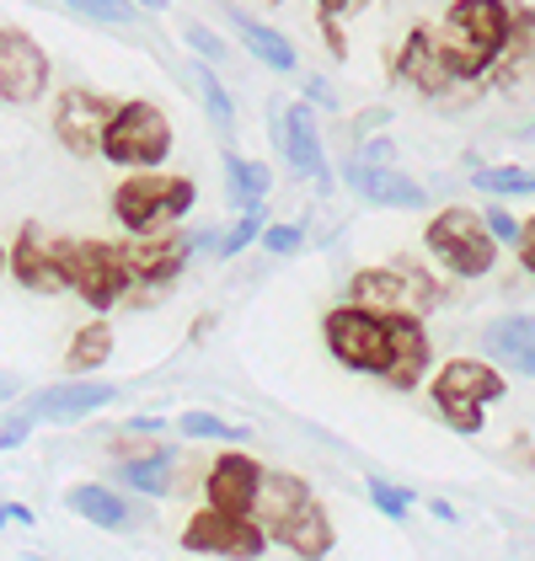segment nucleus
Listing matches in <instances>:
<instances>
[{
	"mask_svg": "<svg viewBox=\"0 0 535 561\" xmlns=\"http://www.w3.org/2000/svg\"><path fill=\"white\" fill-rule=\"evenodd\" d=\"M5 524H33V508H16V503L0 508V529H5Z\"/></svg>",
	"mask_w": 535,
	"mask_h": 561,
	"instance_id": "nucleus-39",
	"label": "nucleus"
},
{
	"mask_svg": "<svg viewBox=\"0 0 535 561\" xmlns=\"http://www.w3.org/2000/svg\"><path fill=\"white\" fill-rule=\"evenodd\" d=\"M364 0H321V16H343V11H358Z\"/></svg>",
	"mask_w": 535,
	"mask_h": 561,
	"instance_id": "nucleus-40",
	"label": "nucleus"
},
{
	"mask_svg": "<svg viewBox=\"0 0 535 561\" xmlns=\"http://www.w3.org/2000/svg\"><path fill=\"white\" fill-rule=\"evenodd\" d=\"M520 257H525V267L535 273V219L525 225V236H520Z\"/></svg>",
	"mask_w": 535,
	"mask_h": 561,
	"instance_id": "nucleus-38",
	"label": "nucleus"
},
{
	"mask_svg": "<svg viewBox=\"0 0 535 561\" xmlns=\"http://www.w3.org/2000/svg\"><path fill=\"white\" fill-rule=\"evenodd\" d=\"M514 38V16L503 0H455L440 27V54L455 76H477L509 48Z\"/></svg>",
	"mask_w": 535,
	"mask_h": 561,
	"instance_id": "nucleus-1",
	"label": "nucleus"
},
{
	"mask_svg": "<svg viewBox=\"0 0 535 561\" xmlns=\"http://www.w3.org/2000/svg\"><path fill=\"white\" fill-rule=\"evenodd\" d=\"M70 508L96 529H124L129 524V503L113 486H70Z\"/></svg>",
	"mask_w": 535,
	"mask_h": 561,
	"instance_id": "nucleus-23",
	"label": "nucleus"
},
{
	"mask_svg": "<svg viewBox=\"0 0 535 561\" xmlns=\"http://www.w3.org/2000/svg\"><path fill=\"white\" fill-rule=\"evenodd\" d=\"M369 503H375L386 518H407V508H412V497H407L401 486H386V481H375V486H369Z\"/></svg>",
	"mask_w": 535,
	"mask_h": 561,
	"instance_id": "nucleus-32",
	"label": "nucleus"
},
{
	"mask_svg": "<svg viewBox=\"0 0 535 561\" xmlns=\"http://www.w3.org/2000/svg\"><path fill=\"white\" fill-rule=\"evenodd\" d=\"M258 236H263V215H258V204H247L241 225H236V230H230V236L220 241V257H236V252H241V247H252Z\"/></svg>",
	"mask_w": 535,
	"mask_h": 561,
	"instance_id": "nucleus-31",
	"label": "nucleus"
},
{
	"mask_svg": "<svg viewBox=\"0 0 535 561\" xmlns=\"http://www.w3.org/2000/svg\"><path fill=\"white\" fill-rule=\"evenodd\" d=\"M327 347L338 364L364 369V375H386L391 369V321L364 310V305H343L327 316Z\"/></svg>",
	"mask_w": 535,
	"mask_h": 561,
	"instance_id": "nucleus-2",
	"label": "nucleus"
},
{
	"mask_svg": "<svg viewBox=\"0 0 535 561\" xmlns=\"http://www.w3.org/2000/svg\"><path fill=\"white\" fill-rule=\"evenodd\" d=\"M16 396V375H0V401H11Z\"/></svg>",
	"mask_w": 535,
	"mask_h": 561,
	"instance_id": "nucleus-42",
	"label": "nucleus"
},
{
	"mask_svg": "<svg viewBox=\"0 0 535 561\" xmlns=\"http://www.w3.org/2000/svg\"><path fill=\"white\" fill-rule=\"evenodd\" d=\"M477 187L482 193H535L531 167H477Z\"/></svg>",
	"mask_w": 535,
	"mask_h": 561,
	"instance_id": "nucleus-27",
	"label": "nucleus"
},
{
	"mask_svg": "<svg viewBox=\"0 0 535 561\" xmlns=\"http://www.w3.org/2000/svg\"><path fill=\"white\" fill-rule=\"evenodd\" d=\"M225 172H230V182H236V198H241V204H258L268 187H273L268 167H258V161H241V156H225Z\"/></svg>",
	"mask_w": 535,
	"mask_h": 561,
	"instance_id": "nucleus-26",
	"label": "nucleus"
},
{
	"mask_svg": "<svg viewBox=\"0 0 535 561\" xmlns=\"http://www.w3.org/2000/svg\"><path fill=\"white\" fill-rule=\"evenodd\" d=\"M11 273L27 284V289H38V295H54V289H65L70 278H65V257L44 247V230H22V241H16V252H11Z\"/></svg>",
	"mask_w": 535,
	"mask_h": 561,
	"instance_id": "nucleus-15",
	"label": "nucleus"
},
{
	"mask_svg": "<svg viewBox=\"0 0 535 561\" xmlns=\"http://www.w3.org/2000/svg\"><path fill=\"white\" fill-rule=\"evenodd\" d=\"M182 438H225V444H241L247 428H230V423L209 417V412H182Z\"/></svg>",
	"mask_w": 535,
	"mask_h": 561,
	"instance_id": "nucleus-28",
	"label": "nucleus"
},
{
	"mask_svg": "<svg viewBox=\"0 0 535 561\" xmlns=\"http://www.w3.org/2000/svg\"><path fill=\"white\" fill-rule=\"evenodd\" d=\"M284 156H289V167L300 176H311V187H332V167H327V156H321V139H316V124H311V107L300 102V107H289L284 113Z\"/></svg>",
	"mask_w": 535,
	"mask_h": 561,
	"instance_id": "nucleus-13",
	"label": "nucleus"
},
{
	"mask_svg": "<svg viewBox=\"0 0 535 561\" xmlns=\"http://www.w3.org/2000/svg\"><path fill=\"white\" fill-rule=\"evenodd\" d=\"M482 347H488L498 364L520 369V375H535V316H503L482 332Z\"/></svg>",
	"mask_w": 535,
	"mask_h": 561,
	"instance_id": "nucleus-18",
	"label": "nucleus"
},
{
	"mask_svg": "<svg viewBox=\"0 0 535 561\" xmlns=\"http://www.w3.org/2000/svg\"><path fill=\"white\" fill-rule=\"evenodd\" d=\"M172 466H178V449H172V444H161V449H150L145 460H129L118 476H124L129 486H139V492H156V497H161V492H167V476H172Z\"/></svg>",
	"mask_w": 535,
	"mask_h": 561,
	"instance_id": "nucleus-24",
	"label": "nucleus"
},
{
	"mask_svg": "<svg viewBox=\"0 0 535 561\" xmlns=\"http://www.w3.org/2000/svg\"><path fill=\"white\" fill-rule=\"evenodd\" d=\"M273 540H284L295 557H327V551H332V524H327V514H321L316 503H306Z\"/></svg>",
	"mask_w": 535,
	"mask_h": 561,
	"instance_id": "nucleus-22",
	"label": "nucleus"
},
{
	"mask_svg": "<svg viewBox=\"0 0 535 561\" xmlns=\"http://www.w3.org/2000/svg\"><path fill=\"white\" fill-rule=\"evenodd\" d=\"M492 247H498V236L488 230V219L471 215V209H445L429 225V252L460 278H482L492 267Z\"/></svg>",
	"mask_w": 535,
	"mask_h": 561,
	"instance_id": "nucleus-4",
	"label": "nucleus"
},
{
	"mask_svg": "<svg viewBox=\"0 0 535 561\" xmlns=\"http://www.w3.org/2000/svg\"><path fill=\"white\" fill-rule=\"evenodd\" d=\"M423 358H429V343H423L418 316H397V321H391V369H386V380H391V386H401V390L418 386Z\"/></svg>",
	"mask_w": 535,
	"mask_h": 561,
	"instance_id": "nucleus-19",
	"label": "nucleus"
},
{
	"mask_svg": "<svg viewBox=\"0 0 535 561\" xmlns=\"http://www.w3.org/2000/svg\"><path fill=\"white\" fill-rule=\"evenodd\" d=\"M33 423H38L33 412H27V417H16V423H5V428H0V455H5V449H16V444L27 438V428H33Z\"/></svg>",
	"mask_w": 535,
	"mask_h": 561,
	"instance_id": "nucleus-36",
	"label": "nucleus"
},
{
	"mask_svg": "<svg viewBox=\"0 0 535 561\" xmlns=\"http://www.w3.org/2000/svg\"><path fill=\"white\" fill-rule=\"evenodd\" d=\"M434 401H477V407L503 401V375L492 364H477V358H455L434 380Z\"/></svg>",
	"mask_w": 535,
	"mask_h": 561,
	"instance_id": "nucleus-14",
	"label": "nucleus"
},
{
	"mask_svg": "<svg viewBox=\"0 0 535 561\" xmlns=\"http://www.w3.org/2000/svg\"><path fill=\"white\" fill-rule=\"evenodd\" d=\"M65 257V278H70V289L91 305V310H107V305L124 295V284H129V267H124V252H107V247H65L59 252Z\"/></svg>",
	"mask_w": 535,
	"mask_h": 561,
	"instance_id": "nucleus-6",
	"label": "nucleus"
},
{
	"mask_svg": "<svg viewBox=\"0 0 535 561\" xmlns=\"http://www.w3.org/2000/svg\"><path fill=\"white\" fill-rule=\"evenodd\" d=\"M48 87V59L27 33H0V96L5 102H38Z\"/></svg>",
	"mask_w": 535,
	"mask_h": 561,
	"instance_id": "nucleus-8",
	"label": "nucleus"
},
{
	"mask_svg": "<svg viewBox=\"0 0 535 561\" xmlns=\"http://www.w3.org/2000/svg\"><path fill=\"white\" fill-rule=\"evenodd\" d=\"M263 524L247 514H225V508H209L187 524L182 546L187 551H225V557H258L263 551Z\"/></svg>",
	"mask_w": 535,
	"mask_h": 561,
	"instance_id": "nucleus-7",
	"label": "nucleus"
},
{
	"mask_svg": "<svg viewBox=\"0 0 535 561\" xmlns=\"http://www.w3.org/2000/svg\"><path fill=\"white\" fill-rule=\"evenodd\" d=\"M167 150H172V129H167V118H161L150 102H129V107H118V113H113V124H107V139H102V156H107V161H118V167H139V172L161 167V161H167Z\"/></svg>",
	"mask_w": 535,
	"mask_h": 561,
	"instance_id": "nucleus-3",
	"label": "nucleus"
},
{
	"mask_svg": "<svg viewBox=\"0 0 535 561\" xmlns=\"http://www.w3.org/2000/svg\"><path fill=\"white\" fill-rule=\"evenodd\" d=\"M391 156H397V145H391V139H386V134H380V139H369V145H364V150H358L354 161H364V167H386V161H391Z\"/></svg>",
	"mask_w": 535,
	"mask_h": 561,
	"instance_id": "nucleus-35",
	"label": "nucleus"
},
{
	"mask_svg": "<svg viewBox=\"0 0 535 561\" xmlns=\"http://www.w3.org/2000/svg\"><path fill=\"white\" fill-rule=\"evenodd\" d=\"M263 241H268V252H278V257H289V252H300V225H268L263 230Z\"/></svg>",
	"mask_w": 535,
	"mask_h": 561,
	"instance_id": "nucleus-33",
	"label": "nucleus"
},
{
	"mask_svg": "<svg viewBox=\"0 0 535 561\" xmlns=\"http://www.w3.org/2000/svg\"><path fill=\"white\" fill-rule=\"evenodd\" d=\"M434 300V284L423 278V273H412V267H369V273H358L354 278V305L364 310H375V316H386V321H397V316H423Z\"/></svg>",
	"mask_w": 535,
	"mask_h": 561,
	"instance_id": "nucleus-5",
	"label": "nucleus"
},
{
	"mask_svg": "<svg viewBox=\"0 0 535 561\" xmlns=\"http://www.w3.org/2000/svg\"><path fill=\"white\" fill-rule=\"evenodd\" d=\"M107 124H113V107L87 96V91H70V96H59V107H54V134H59V145L76 150V156H96L102 139H107Z\"/></svg>",
	"mask_w": 535,
	"mask_h": 561,
	"instance_id": "nucleus-9",
	"label": "nucleus"
},
{
	"mask_svg": "<svg viewBox=\"0 0 535 561\" xmlns=\"http://www.w3.org/2000/svg\"><path fill=\"white\" fill-rule=\"evenodd\" d=\"M258 481H263V471H258L247 455H225L220 466L209 471V503H215V508H225V514H247V518H252Z\"/></svg>",
	"mask_w": 535,
	"mask_h": 561,
	"instance_id": "nucleus-16",
	"label": "nucleus"
},
{
	"mask_svg": "<svg viewBox=\"0 0 535 561\" xmlns=\"http://www.w3.org/2000/svg\"><path fill=\"white\" fill-rule=\"evenodd\" d=\"M193 81H198V91H204L209 113H215L220 124H230V118H236V107H230V96H225V87L215 81V70H209V65H198V70H193Z\"/></svg>",
	"mask_w": 535,
	"mask_h": 561,
	"instance_id": "nucleus-30",
	"label": "nucleus"
},
{
	"mask_svg": "<svg viewBox=\"0 0 535 561\" xmlns=\"http://www.w3.org/2000/svg\"><path fill=\"white\" fill-rule=\"evenodd\" d=\"M0 273H5V247H0Z\"/></svg>",
	"mask_w": 535,
	"mask_h": 561,
	"instance_id": "nucleus-44",
	"label": "nucleus"
},
{
	"mask_svg": "<svg viewBox=\"0 0 535 561\" xmlns=\"http://www.w3.org/2000/svg\"><path fill=\"white\" fill-rule=\"evenodd\" d=\"M182 38L198 48L204 59H225V44L215 38V33H209V27H198V22H182Z\"/></svg>",
	"mask_w": 535,
	"mask_h": 561,
	"instance_id": "nucleus-34",
	"label": "nucleus"
},
{
	"mask_svg": "<svg viewBox=\"0 0 535 561\" xmlns=\"http://www.w3.org/2000/svg\"><path fill=\"white\" fill-rule=\"evenodd\" d=\"M107 353H113V327L107 321H91L70 343V369H96V364H107Z\"/></svg>",
	"mask_w": 535,
	"mask_h": 561,
	"instance_id": "nucleus-25",
	"label": "nucleus"
},
{
	"mask_svg": "<svg viewBox=\"0 0 535 561\" xmlns=\"http://www.w3.org/2000/svg\"><path fill=\"white\" fill-rule=\"evenodd\" d=\"M118 390L113 386H96V380H70V386H54L44 396H33V417L38 423H76V417H91V412H102L107 401H113Z\"/></svg>",
	"mask_w": 535,
	"mask_h": 561,
	"instance_id": "nucleus-12",
	"label": "nucleus"
},
{
	"mask_svg": "<svg viewBox=\"0 0 535 561\" xmlns=\"http://www.w3.org/2000/svg\"><path fill=\"white\" fill-rule=\"evenodd\" d=\"M156 428H161L156 417H134V423H129V433H156Z\"/></svg>",
	"mask_w": 535,
	"mask_h": 561,
	"instance_id": "nucleus-41",
	"label": "nucleus"
},
{
	"mask_svg": "<svg viewBox=\"0 0 535 561\" xmlns=\"http://www.w3.org/2000/svg\"><path fill=\"white\" fill-rule=\"evenodd\" d=\"M225 16H230V27L241 33V44L252 48V54L263 59L268 70H278V76H289V70H295V44H289L284 33H273V27H263L258 16H247V11H236V5H230Z\"/></svg>",
	"mask_w": 535,
	"mask_h": 561,
	"instance_id": "nucleus-20",
	"label": "nucleus"
},
{
	"mask_svg": "<svg viewBox=\"0 0 535 561\" xmlns=\"http://www.w3.org/2000/svg\"><path fill=\"white\" fill-rule=\"evenodd\" d=\"M488 230L498 236V241H520V236H525V225H514L503 209H492V215H488Z\"/></svg>",
	"mask_w": 535,
	"mask_h": 561,
	"instance_id": "nucleus-37",
	"label": "nucleus"
},
{
	"mask_svg": "<svg viewBox=\"0 0 535 561\" xmlns=\"http://www.w3.org/2000/svg\"><path fill=\"white\" fill-rule=\"evenodd\" d=\"M70 11H81V16H96V22H113V27L134 22V5H129V0H70Z\"/></svg>",
	"mask_w": 535,
	"mask_h": 561,
	"instance_id": "nucleus-29",
	"label": "nucleus"
},
{
	"mask_svg": "<svg viewBox=\"0 0 535 561\" xmlns=\"http://www.w3.org/2000/svg\"><path fill=\"white\" fill-rule=\"evenodd\" d=\"M349 187L358 198L380 204V209H423L429 193L412 182V176L391 172V167H364V161H349Z\"/></svg>",
	"mask_w": 535,
	"mask_h": 561,
	"instance_id": "nucleus-11",
	"label": "nucleus"
},
{
	"mask_svg": "<svg viewBox=\"0 0 535 561\" xmlns=\"http://www.w3.org/2000/svg\"><path fill=\"white\" fill-rule=\"evenodd\" d=\"M134 5H150V11H161V5H167V0H134Z\"/></svg>",
	"mask_w": 535,
	"mask_h": 561,
	"instance_id": "nucleus-43",
	"label": "nucleus"
},
{
	"mask_svg": "<svg viewBox=\"0 0 535 561\" xmlns=\"http://www.w3.org/2000/svg\"><path fill=\"white\" fill-rule=\"evenodd\" d=\"M306 503H311V492H306V481H300V476L268 471L263 481H258V503H252V518L263 524L268 535H278V529L300 514Z\"/></svg>",
	"mask_w": 535,
	"mask_h": 561,
	"instance_id": "nucleus-17",
	"label": "nucleus"
},
{
	"mask_svg": "<svg viewBox=\"0 0 535 561\" xmlns=\"http://www.w3.org/2000/svg\"><path fill=\"white\" fill-rule=\"evenodd\" d=\"M172 193H178V182H161V176H134V182H124V187L113 193V215H118V225H124V230L145 236L156 219H178V209H172Z\"/></svg>",
	"mask_w": 535,
	"mask_h": 561,
	"instance_id": "nucleus-10",
	"label": "nucleus"
},
{
	"mask_svg": "<svg viewBox=\"0 0 535 561\" xmlns=\"http://www.w3.org/2000/svg\"><path fill=\"white\" fill-rule=\"evenodd\" d=\"M401 76H412L423 91H440L455 81V70L445 65V54H440V44L429 33H412L407 38V48H401Z\"/></svg>",
	"mask_w": 535,
	"mask_h": 561,
	"instance_id": "nucleus-21",
	"label": "nucleus"
}]
</instances>
